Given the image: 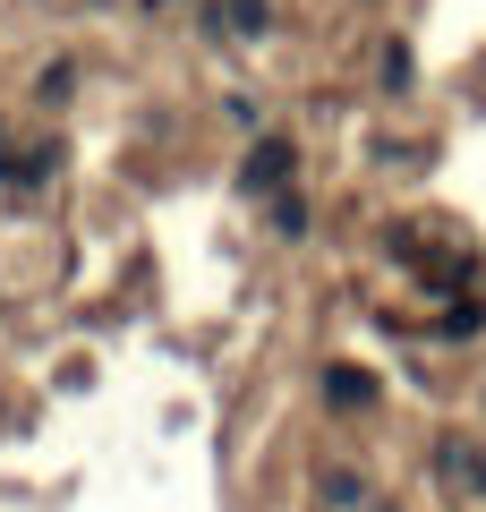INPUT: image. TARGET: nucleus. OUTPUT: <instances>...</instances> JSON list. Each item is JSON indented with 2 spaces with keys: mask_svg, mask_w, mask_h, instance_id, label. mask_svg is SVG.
Segmentation results:
<instances>
[{
  "mask_svg": "<svg viewBox=\"0 0 486 512\" xmlns=\"http://www.w3.org/2000/svg\"><path fill=\"white\" fill-rule=\"evenodd\" d=\"M435 478H444V495H461V504H486V444L444 436L435 444Z\"/></svg>",
  "mask_w": 486,
  "mask_h": 512,
  "instance_id": "nucleus-1",
  "label": "nucleus"
},
{
  "mask_svg": "<svg viewBox=\"0 0 486 512\" xmlns=\"http://www.w3.org/2000/svg\"><path fill=\"white\" fill-rule=\"evenodd\" d=\"M324 393H333V410H367V402H376V376H367V367H333Z\"/></svg>",
  "mask_w": 486,
  "mask_h": 512,
  "instance_id": "nucleus-2",
  "label": "nucleus"
},
{
  "mask_svg": "<svg viewBox=\"0 0 486 512\" xmlns=\"http://www.w3.org/2000/svg\"><path fill=\"white\" fill-rule=\"evenodd\" d=\"M282 171H290V137H265L248 154V188H282Z\"/></svg>",
  "mask_w": 486,
  "mask_h": 512,
  "instance_id": "nucleus-3",
  "label": "nucleus"
},
{
  "mask_svg": "<svg viewBox=\"0 0 486 512\" xmlns=\"http://www.w3.org/2000/svg\"><path fill=\"white\" fill-rule=\"evenodd\" d=\"M324 495H333V504H367V478H350V470H333V478H324Z\"/></svg>",
  "mask_w": 486,
  "mask_h": 512,
  "instance_id": "nucleus-4",
  "label": "nucleus"
}]
</instances>
